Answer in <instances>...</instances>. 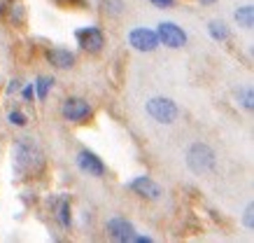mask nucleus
Listing matches in <instances>:
<instances>
[{"label":"nucleus","mask_w":254,"mask_h":243,"mask_svg":"<svg viewBox=\"0 0 254 243\" xmlns=\"http://www.w3.org/2000/svg\"><path fill=\"white\" fill-rule=\"evenodd\" d=\"M145 110H147V115L154 119V122H159V124H173L177 119V115H180L175 101H170L166 96H154V98H149Z\"/></svg>","instance_id":"obj_2"},{"label":"nucleus","mask_w":254,"mask_h":243,"mask_svg":"<svg viewBox=\"0 0 254 243\" xmlns=\"http://www.w3.org/2000/svg\"><path fill=\"white\" fill-rule=\"evenodd\" d=\"M14 166L19 173H28L40 166V152L28 138H21L14 148Z\"/></svg>","instance_id":"obj_3"},{"label":"nucleus","mask_w":254,"mask_h":243,"mask_svg":"<svg viewBox=\"0 0 254 243\" xmlns=\"http://www.w3.org/2000/svg\"><path fill=\"white\" fill-rule=\"evenodd\" d=\"M77 166L86 175H93V178H100V175H105V164L100 162L98 155H93L91 150H82L77 155Z\"/></svg>","instance_id":"obj_8"},{"label":"nucleus","mask_w":254,"mask_h":243,"mask_svg":"<svg viewBox=\"0 0 254 243\" xmlns=\"http://www.w3.org/2000/svg\"><path fill=\"white\" fill-rule=\"evenodd\" d=\"M61 2H63V0H61Z\"/></svg>","instance_id":"obj_23"},{"label":"nucleus","mask_w":254,"mask_h":243,"mask_svg":"<svg viewBox=\"0 0 254 243\" xmlns=\"http://www.w3.org/2000/svg\"><path fill=\"white\" fill-rule=\"evenodd\" d=\"M203 5H212V2H217V0H200Z\"/></svg>","instance_id":"obj_22"},{"label":"nucleus","mask_w":254,"mask_h":243,"mask_svg":"<svg viewBox=\"0 0 254 243\" xmlns=\"http://www.w3.org/2000/svg\"><path fill=\"white\" fill-rule=\"evenodd\" d=\"M23 98H26V101L33 98V86H26V89H23Z\"/></svg>","instance_id":"obj_21"},{"label":"nucleus","mask_w":254,"mask_h":243,"mask_svg":"<svg viewBox=\"0 0 254 243\" xmlns=\"http://www.w3.org/2000/svg\"><path fill=\"white\" fill-rule=\"evenodd\" d=\"M61 112L68 122H86V119L91 117V105H89L84 98L72 96V98H65Z\"/></svg>","instance_id":"obj_6"},{"label":"nucleus","mask_w":254,"mask_h":243,"mask_svg":"<svg viewBox=\"0 0 254 243\" xmlns=\"http://www.w3.org/2000/svg\"><path fill=\"white\" fill-rule=\"evenodd\" d=\"M128 45L138 52H154L161 42H159V35L156 31H149V28H133L128 33Z\"/></svg>","instance_id":"obj_5"},{"label":"nucleus","mask_w":254,"mask_h":243,"mask_svg":"<svg viewBox=\"0 0 254 243\" xmlns=\"http://www.w3.org/2000/svg\"><path fill=\"white\" fill-rule=\"evenodd\" d=\"M217 164L215 150L205 145V143H193L191 148L187 150V166L191 168L193 173L198 175H205V173H212Z\"/></svg>","instance_id":"obj_1"},{"label":"nucleus","mask_w":254,"mask_h":243,"mask_svg":"<svg viewBox=\"0 0 254 243\" xmlns=\"http://www.w3.org/2000/svg\"><path fill=\"white\" fill-rule=\"evenodd\" d=\"M54 86V80L52 78H38V82L33 84V89H35V94H38V98L40 101H47V96H49V89Z\"/></svg>","instance_id":"obj_14"},{"label":"nucleus","mask_w":254,"mask_h":243,"mask_svg":"<svg viewBox=\"0 0 254 243\" xmlns=\"http://www.w3.org/2000/svg\"><path fill=\"white\" fill-rule=\"evenodd\" d=\"M156 35H159V42L166 45V47H170V49H180V47H185L187 45V33L182 31L177 24H173V21H163V24H159Z\"/></svg>","instance_id":"obj_4"},{"label":"nucleus","mask_w":254,"mask_h":243,"mask_svg":"<svg viewBox=\"0 0 254 243\" xmlns=\"http://www.w3.org/2000/svg\"><path fill=\"white\" fill-rule=\"evenodd\" d=\"M236 21H238L243 28H252L254 26V7L252 5H243V7L236 9Z\"/></svg>","instance_id":"obj_12"},{"label":"nucleus","mask_w":254,"mask_h":243,"mask_svg":"<svg viewBox=\"0 0 254 243\" xmlns=\"http://www.w3.org/2000/svg\"><path fill=\"white\" fill-rule=\"evenodd\" d=\"M208 31H210V35H212L217 42H226V40H229V28H226L224 21H210Z\"/></svg>","instance_id":"obj_13"},{"label":"nucleus","mask_w":254,"mask_h":243,"mask_svg":"<svg viewBox=\"0 0 254 243\" xmlns=\"http://www.w3.org/2000/svg\"><path fill=\"white\" fill-rule=\"evenodd\" d=\"M128 189H133V192L138 196H142V199H159V196H161V187H159L152 178H147V175H140V178L131 180L128 182Z\"/></svg>","instance_id":"obj_9"},{"label":"nucleus","mask_w":254,"mask_h":243,"mask_svg":"<svg viewBox=\"0 0 254 243\" xmlns=\"http://www.w3.org/2000/svg\"><path fill=\"white\" fill-rule=\"evenodd\" d=\"M245 227L247 229H254V206L252 204L245 208Z\"/></svg>","instance_id":"obj_19"},{"label":"nucleus","mask_w":254,"mask_h":243,"mask_svg":"<svg viewBox=\"0 0 254 243\" xmlns=\"http://www.w3.org/2000/svg\"><path fill=\"white\" fill-rule=\"evenodd\" d=\"M122 7H124L122 0H103V9L108 14H122Z\"/></svg>","instance_id":"obj_15"},{"label":"nucleus","mask_w":254,"mask_h":243,"mask_svg":"<svg viewBox=\"0 0 254 243\" xmlns=\"http://www.w3.org/2000/svg\"><path fill=\"white\" fill-rule=\"evenodd\" d=\"M238 98H240V103H243V108H247V110H252V108H254V94H252V89H250V86L240 91Z\"/></svg>","instance_id":"obj_16"},{"label":"nucleus","mask_w":254,"mask_h":243,"mask_svg":"<svg viewBox=\"0 0 254 243\" xmlns=\"http://www.w3.org/2000/svg\"><path fill=\"white\" fill-rule=\"evenodd\" d=\"M59 220H61L63 227H70V206H68V201H61V204H59Z\"/></svg>","instance_id":"obj_17"},{"label":"nucleus","mask_w":254,"mask_h":243,"mask_svg":"<svg viewBox=\"0 0 254 243\" xmlns=\"http://www.w3.org/2000/svg\"><path fill=\"white\" fill-rule=\"evenodd\" d=\"M75 38H77V42L82 45V49H84V52H91V54L100 52L103 45H105V38H103L100 28H96V26L77 28V31H75Z\"/></svg>","instance_id":"obj_7"},{"label":"nucleus","mask_w":254,"mask_h":243,"mask_svg":"<svg viewBox=\"0 0 254 243\" xmlns=\"http://www.w3.org/2000/svg\"><path fill=\"white\" fill-rule=\"evenodd\" d=\"M47 61L56 66V68H63V71H68L75 66V54L70 52V49H63V47H54L47 52Z\"/></svg>","instance_id":"obj_11"},{"label":"nucleus","mask_w":254,"mask_h":243,"mask_svg":"<svg viewBox=\"0 0 254 243\" xmlns=\"http://www.w3.org/2000/svg\"><path fill=\"white\" fill-rule=\"evenodd\" d=\"M9 122L16 126H23L26 124V115L23 112H19V110H14V112H9Z\"/></svg>","instance_id":"obj_18"},{"label":"nucleus","mask_w":254,"mask_h":243,"mask_svg":"<svg viewBox=\"0 0 254 243\" xmlns=\"http://www.w3.org/2000/svg\"><path fill=\"white\" fill-rule=\"evenodd\" d=\"M154 5H159V7H170L173 5V0H152Z\"/></svg>","instance_id":"obj_20"},{"label":"nucleus","mask_w":254,"mask_h":243,"mask_svg":"<svg viewBox=\"0 0 254 243\" xmlns=\"http://www.w3.org/2000/svg\"><path fill=\"white\" fill-rule=\"evenodd\" d=\"M108 232L112 239L117 241H133V236H135V229L128 220H122V218H112L108 222Z\"/></svg>","instance_id":"obj_10"}]
</instances>
